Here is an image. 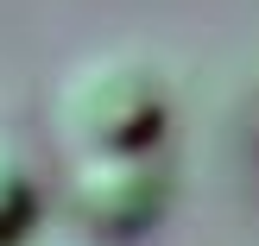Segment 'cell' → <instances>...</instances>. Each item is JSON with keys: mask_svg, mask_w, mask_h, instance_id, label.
<instances>
[{"mask_svg": "<svg viewBox=\"0 0 259 246\" xmlns=\"http://www.w3.org/2000/svg\"><path fill=\"white\" fill-rule=\"evenodd\" d=\"M171 120V88L139 51L82 57L57 82V133L70 152H152Z\"/></svg>", "mask_w": 259, "mask_h": 246, "instance_id": "6da1fadb", "label": "cell"}, {"mask_svg": "<svg viewBox=\"0 0 259 246\" xmlns=\"http://www.w3.org/2000/svg\"><path fill=\"white\" fill-rule=\"evenodd\" d=\"M171 202L152 152H82L70 171V209L95 240H133Z\"/></svg>", "mask_w": 259, "mask_h": 246, "instance_id": "7a4b0ae2", "label": "cell"}, {"mask_svg": "<svg viewBox=\"0 0 259 246\" xmlns=\"http://www.w3.org/2000/svg\"><path fill=\"white\" fill-rule=\"evenodd\" d=\"M38 221V177L13 145H0V246H19Z\"/></svg>", "mask_w": 259, "mask_h": 246, "instance_id": "3957f363", "label": "cell"}, {"mask_svg": "<svg viewBox=\"0 0 259 246\" xmlns=\"http://www.w3.org/2000/svg\"><path fill=\"white\" fill-rule=\"evenodd\" d=\"M70 246H108V240H70Z\"/></svg>", "mask_w": 259, "mask_h": 246, "instance_id": "277c9868", "label": "cell"}]
</instances>
